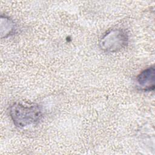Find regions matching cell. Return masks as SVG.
Listing matches in <instances>:
<instances>
[{
    "mask_svg": "<svg viewBox=\"0 0 155 155\" xmlns=\"http://www.w3.org/2000/svg\"><path fill=\"white\" fill-rule=\"evenodd\" d=\"M9 114L14 125L20 128L38 124L42 117V110L38 104L30 105L14 103L9 108Z\"/></svg>",
    "mask_w": 155,
    "mask_h": 155,
    "instance_id": "1",
    "label": "cell"
},
{
    "mask_svg": "<svg viewBox=\"0 0 155 155\" xmlns=\"http://www.w3.org/2000/svg\"><path fill=\"white\" fill-rule=\"evenodd\" d=\"M128 36L120 28L111 29L101 38L99 45L101 50L108 53H116L124 48L128 44Z\"/></svg>",
    "mask_w": 155,
    "mask_h": 155,
    "instance_id": "2",
    "label": "cell"
},
{
    "mask_svg": "<svg viewBox=\"0 0 155 155\" xmlns=\"http://www.w3.org/2000/svg\"><path fill=\"white\" fill-rule=\"evenodd\" d=\"M154 79L155 70L153 66L142 71L137 76L136 82L141 90L150 91L154 89Z\"/></svg>",
    "mask_w": 155,
    "mask_h": 155,
    "instance_id": "3",
    "label": "cell"
},
{
    "mask_svg": "<svg viewBox=\"0 0 155 155\" xmlns=\"http://www.w3.org/2000/svg\"><path fill=\"white\" fill-rule=\"evenodd\" d=\"M16 30L14 21L10 18L1 16V35L2 38H6L11 36Z\"/></svg>",
    "mask_w": 155,
    "mask_h": 155,
    "instance_id": "4",
    "label": "cell"
}]
</instances>
